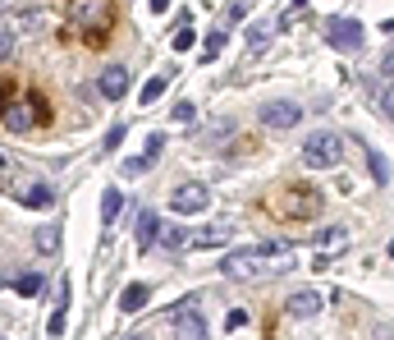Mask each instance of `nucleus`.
I'll return each instance as SVG.
<instances>
[{
  "label": "nucleus",
  "instance_id": "nucleus-1",
  "mask_svg": "<svg viewBox=\"0 0 394 340\" xmlns=\"http://www.w3.org/2000/svg\"><path fill=\"white\" fill-rule=\"evenodd\" d=\"M293 258H285V244H257V248H234L220 258V271L229 280H261L271 271H289Z\"/></svg>",
  "mask_w": 394,
  "mask_h": 340
},
{
  "label": "nucleus",
  "instance_id": "nucleus-2",
  "mask_svg": "<svg viewBox=\"0 0 394 340\" xmlns=\"http://www.w3.org/2000/svg\"><path fill=\"white\" fill-rule=\"evenodd\" d=\"M69 19L92 47H101L115 32V0H69Z\"/></svg>",
  "mask_w": 394,
  "mask_h": 340
},
{
  "label": "nucleus",
  "instance_id": "nucleus-3",
  "mask_svg": "<svg viewBox=\"0 0 394 340\" xmlns=\"http://www.w3.org/2000/svg\"><path fill=\"white\" fill-rule=\"evenodd\" d=\"M271 212H280L285 221H307L321 212V193L307 184H289L285 193H275L271 198Z\"/></svg>",
  "mask_w": 394,
  "mask_h": 340
},
{
  "label": "nucleus",
  "instance_id": "nucleus-4",
  "mask_svg": "<svg viewBox=\"0 0 394 340\" xmlns=\"http://www.w3.org/2000/svg\"><path fill=\"white\" fill-rule=\"evenodd\" d=\"M303 161H307V170H334L339 161H344V138H339V134H330V129H321V134H307V143H303Z\"/></svg>",
  "mask_w": 394,
  "mask_h": 340
},
{
  "label": "nucleus",
  "instance_id": "nucleus-5",
  "mask_svg": "<svg viewBox=\"0 0 394 340\" xmlns=\"http://www.w3.org/2000/svg\"><path fill=\"white\" fill-rule=\"evenodd\" d=\"M0 120H5V129H14V134H28V129H37L46 120V106H42V97H18L14 106L0 101Z\"/></svg>",
  "mask_w": 394,
  "mask_h": 340
},
{
  "label": "nucleus",
  "instance_id": "nucleus-6",
  "mask_svg": "<svg viewBox=\"0 0 394 340\" xmlns=\"http://www.w3.org/2000/svg\"><path fill=\"white\" fill-rule=\"evenodd\" d=\"M326 42L334 51H363V23L358 19H344V14H330L326 19Z\"/></svg>",
  "mask_w": 394,
  "mask_h": 340
},
{
  "label": "nucleus",
  "instance_id": "nucleus-7",
  "mask_svg": "<svg viewBox=\"0 0 394 340\" xmlns=\"http://www.w3.org/2000/svg\"><path fill=\"white\" fill-rule=\"evenodd\" d=\"M207 207H211V189L207 184H179L170 193V212H179V217H197Z\"/></svg>",
  "mask_w": 394,
  "mask_h": 340
},
{
  "label": "nucleus",
  "instance_id": "nucleus-8",
  "mask_svg": "<svg viewBox=\"0 0 394 340\" xmlns=\"http://www.w3.org/2000/svg\"><path fill=\"white\" fill-rule=\"evenodd\" d=\"M170 317H174V340H207V322H202L197 299H183Z\"/></svg>",
  "mask_w": 394,
  "mask_h": 340
},
{
  "label": "nucleus",
  "instance_id": "nucleus-9",
  "mask_svg": "<svg viewBox=\"0 0 394 340\" xmlns=\"http://www.w3.org/2000/svg\"><path fill=\"white\" fill-rule=\"evenodd\" d=\"M298 120H303V106H298V101H266V106H261V124H266V129H298Z\"/></svg>",
  "mask_w": 394,
  "mask_h": 340
},
{
  "label": "nucleus",
  "instance_id": "nucleus-10",
  "mask_svg": "<svg viewBox=\"0 0 394 340\" xmlns=\"http://www.w3.org/2000/svg\"><path fill=\"white\" fill-rule=\"evenodd\" d=\"M129 88H133V74H129L124 64H110L106 74L96 78V93L106 97V101H124V97H129Z\"/></svg>",
  "mask_w": 394,
  "mask_h": 340
},
{
  "label": "nucleus",
  "instance_id": "nucleus-11",
  "mask_svg": "<svg viewBox=\"0 0 394 340\" xmlns=\"http://www.w3.org/2000/svg\"><path fill=\"white\" fill-rule=\"evenodd\" d=\"M5 189H10V198H18L23 207H51V202H55L51 184H5Z\"/></svg>",
  "mask_w": 394,
  "mask_h": 340
},
{
  "label": "nucleus",
  "instance_id": "nucleus-12",
  "mask_svg": "<svg viewBox=\"0 0 394 340\" xmlns=\"http://www.w3.org/2000/svg\"><path fill=\"white\" fill-rule=\"evenodd\" d=\"M344 244H349V230H344V226H321V230L312 234V248H317V253H339Z\"/></svg>",
  "mask_w": 394,
  "mask_h": 340
},
{
  "label": "nucleus",
  "instance_id": "nucleus-13",
  "mask_svg": "<svg viewBox=\"0 0 394 340\" xmlns=\"http://www.w3.org/2000/svg\"><path fill=\"white\" fill-rule=\"evenodd\" d=\"M321 313V294L317 290H298L289 299V317H317Z\"/></svg>",
  "mask_w": 394,
  "mask_h": 340
},
{
  "label": "nucleus",
  "instance_id": "nucleus-14",
  "mask_svg": "<svg viewBox=\"0 0 394 340\" xmlns=\"http://www.w3.org/2000/svg\"><path fill=\"white\" fill-rule=\"evenodd\" d=\"M156 239H161V221H156V212H142L137 217V253H147Z\"/></svg>",
  "mask_w": 394,
  "mask_h": 340
},
{
  "label": "nucleus",
  "instance_id": "nucleus-15",
  "mask_svg": "<svg viewBox=\"0 0 394 340\" xmlns=\"http://www.w3.org/2000/svg\"><path fill=\"white\" fill-rule=\"evenodd\" d=\"M161 248H170V253L193 248V230H188V226H166V230H161Z\"/></svg>",
  "mask_w": 394,
  "mask_h": 340
},
{
  "label": "nucleus",
  "instance_id": "nucleus-16",
  "mask_svg": "<svg viewBox=\"0 0 394 340\" xmlns=\"http://www.w3.org/2000/svg\"><path fill=\"white\" fill-rule=\"evenodd\" d=\"M147 299H152V285H142V280H137V285H129V290L120 294V313H137Z\"/></svg>",
  "mask_w": 394,
  "mask_h": 340
},
{
  "label": "nucleus",
  "instance_id": "nucleus-17",
  "mask_svg": "<svg viewBox=\"0 0 394 340\" xmlns=\"http://www.w3.org/2000/svg\"><path fill=\"white\" fill-rule=\"evenodd\" d=\"M166 88H170V74H156V78H147V88H142V106H156Z\"/></svg>",
  "mask_w": 394,
  "mask_h": 340
},
{
  "label": "nucleus",
  "instance_id": "nucleus-18",
  "mask_svg": "<svg viewBox=\"0 0 394 340\" xmlns=\"http://www.w3.org/2000/svg\"><path fill=\"white\" fill-rule=\"evenodd\" d=\"M229 230L220 226V230H193V248H215V244H225Z\"/></svg>",
  "mask_w": 394,
  "mask_h": 340
},
{
  "label": "nucleus",
  "instance_id": "nucleus-19",
  "mask_svg": "<svg viewBox=\"0 0 394 340\" xmlns=\"http://www.w3.org/2000/svg\"><path fill=\"white\" fill-rule=\"evenodd\" d=\"M115 217H120V189H106V193H101V221L110 226Z\"/></svg>",
  "mask_w": 394,
  "mask_h": 340
},
{
  "label": "nucleus",
  "instance_id": "nucleus-20",
  "mask_svg": "<svg viewBox=\"0 0 394 340\" xmlns=\"http://www.w3.org/2000/svg\"><path fill=\"white\" fill-rule=\"evenodd\" d=\"M367 166H371V175H376V184H390V161L380 152H367Z\"/></svg>",
  "mask_w": 394,
  "mask_h": 340
},
{
  "label": "nucleus",
  "instance_id": "nucleus-21",
  "mask_svg": "<svg viewBox=\"0 0 394 340\" xmlns=\"http://www.w3.org/2000/svg\"><path fill=\"white\" fill-rule=\"evenodd\" d=\"M37 248H42V253H55V248H60V230H55V226H42V230H37Z\"/></svg>",
  "mask_w": 394,
  "mask_h": 340
},
{
  "label": "nucleus",
  "instance_id": "nucleus-22",
  "mask_svg": "<svg viewBox=\"0 0 394 340\" xmlns=\"http://www.w3.org/2000/svg\"><path fill=\"white\" fill-rule=\"evenodd\" d=\"M220 51H225V32L215 28L211 37H207V47H202V60H215V56H220Z\"/></svg>",
  "mask_w": 394,
  "mask_h": 340
},
{
  "label": "nucleus",
  "instance_id": "nucleus-23",
  "mask_svg": "<svg viewBox=\"0 0 394 340\" xmlns=\"http://www.w3.org/2000/svg\"><path fill=\"white\" fill-rule=\"evenodd\" d=\"M14 290L18 294H37V290H42V276H37V271H23V276L14 280Z\"/></svg>",
  "mask_w": 394,
  "mask_h": 340
},
{
  "label": "nucleus",
  "instance_id": "nucleus-24",
  "mask_svg": "<svg viewBox=\"0 0 394 340\" xmlns=\"http://www.w3.org/2000/svg\"><path fill=\"white\" fill-rule=\"evenodd\" d=\"M376 101H380V110H385V115H390V120H394V78H390V83H380Z\"/></svg>",
  "mask_w": 394,
  "mask_h": 340
},
{
  "label": "nucleus",
  "instance_id": "nucleus-25",
  "mask_svg": "<svg viewBox=\"0 0 394 340\" xmlns=\"http://www.w3.org/2000/svg\"><path fill=\"white\" fill-rule=\"evenodd\" d=\"M266 37H271V28H266V23H257V28L248 32V51H252V56H257V51L266 47Z\"/></svg>",
  "mask_w": 394,
  "mask_h": 340
},
{
  "label": "nucleus",
  "instance_id": "nucleus-26",
  "mask_svg": "<svg viewBox=\"0 0 394 340\" xmlns=\"http://www.w3.org/2000/svg\"><path fill=\"white\" fill-rule=\"evenodd\" d=\"M142 170H152V156L142 152V156H129L124 161V175H142Z\"/></svg>",
  "mask_w": 394,
  "mask_h": 340
},
{
  "label": "nucleus",
  "instance_id": "nucleus-27",
  "mask_svg": "<svg viewBox=\"0 0 394 340\" xmlns=\"http://www.w3.org/2000/svg\"><path fill=\"white\" fill-rule=\"evenodd\" d=\"M193 42H197L193 28H179V32H174V51H193Z\"/></svg>",
  "mask_w": 394,
  "mask_h": 340
},
{
  "label": "nucleus",
  "instance_id": "nucleus-28",
  "mask_svg": "<svg viewBox=\"0 0 394 340\" xmlns=\"http://www.w3.org/2000/svg\"><path fill=\"white\" fill-rule=\"evenodd\" d=\"M14 56V32H0V64Z\"/></svg>",
  "mask_w": 394,
  "mask_h": 340
},
{
  "label": "nucleus",
  "instance_id": "nucleus-29",
  "mask_svg": "<svg viewBox=\"0 0 394 340\" xmlns=\"http://www.w3.org/2000/svg\"><path fill=\"white\" fill-rule=\"evenodd\" d=\"M225 326H229V331H239V326H248V313H243V308H229Z\"/></svg>",
  "mask_w": 394,
  "mask_h": 340
},
{
  "label": "nucleus",
  "instance_id": "nucleus-30",
  "mask_svg": "<svg viewBox=\"0 0 394 340\" xmlns=\"http://www.w3.org/2000/svg\"><path fill=\"white\" fill-rule=\"evenodd\" d=\"M120 143H124V124H115V129H110V134H106V152H115Z\"/></svg>",
  "mask_w": 394,
  "mask_h": 340
},
{
  "label": "nucleus",
  "instance_id": "nucleus-31",
  "mask_svg": "<svg viewBox=\"0 0 394 340\" xmlns=\"http://www.w3.org/2000/svg\"><path fill=\"white\" fill-rule=\"evenodd\" d=\"M161 147H166V134H152V138H147V156L156 161V156H161Z\"/></svg>",
  "mask_w": 394,
  "mask_h": 340
},
{
  "label": "nucleus",
  "instance_id": "nucleus-32",
  "mask_svg": "<svg viewBox=\"0 0 394 340\" xmlns=\"http://www.w3.org/2000/svg\"><path fill=\"white\" fill-rule=\"evenodd\" d=\"M174 120L188 124V120H193V106H188V101H179V106H174Z\"/></svg>",
  "mask_w": 394,
  "mask_h": 340
},
{
  "label": "nucleus",
  "instance_id": "nucleus-33",
  "mask_svg": "<svg viewBox=\"0 0 394 340\" xmlns=\"http://www.w3.org/2000/svg\"><path fill=\"white\" fill-rule=\"evenodd\" d=\"M147 5H152L156 14H166V10H170V0H147Z\"/></svg>",
  "mask_w": 394,
  "mask_h": 340
},
{
  "label": "nucleus",
  "instance_id": "nucleus-34",
  "mask_svg": "<svg viewBox=\"0 0 394 340\" xmlns=\"http://www.w3.org/2000/svg\"><path fill=\"white\" fill-rule=\"evenodd\" d=\"M289 5H293V10H307V5H312V0H289Z\"/></svg>",
  "mask_w": 394,
  "mask_h": 340
},
{
  "label": "nucleus",
  "instance_id": "nucleus-35",
  "mask_svg": "<svg viewBox=\"0 0 394 340\" xmlns=\"http://www.w3.org/2000/svg\"><path fill=\"white\" fill-rule=\"evenodd\" d=\"M385 69H390V74H394V56H385Z\"/></svg>",
  "mask_w": 394,
  "mask_h": 340
},
{
  "label": "nucleus",
  "instance_id": "nucleus-36",
  "mask_svg": "<svg viewBox=\"0 0 394 340\" xmlns=\"http://www.w3.org/2000/svg\"><path fill=\"white\" fill-rule=\"evenodd\" d=\"M10 5H14V0H0V14H5V10H10Z\"/></svg>",
  "mask_w": 394,
  "mask_h": 340
},
{
  "label": "nucleus",
  "instance_id": "nucleus-37",
  "mask_svg": "<svg viewBox=\"0 0 394 340\" xmlns=\"http://www.w3.org/2000/svg\"><path fill=\"white\" fill-rule=\"evenodd\" d=\"M129 340H147V336H142V331H137V336H129Z\"/></svg>",
  "mask_w": 394,
  "mask_h": 340
},
{
  "label": "nucleus",
  "instance_id": "nucleus-38",
  "mask_svg": "<svg viewBox=\"0 0 394 340\" xmlns=\"http://www.w3.org/2000/svg\"><path fill=\"white\" fill-rule=\"evenodd\" d=\"M390 258H394V239H390Z\"/></svg>",
  "mask_w": 394,
  "mask_h": 340
},
{
  "label": "nucleus",
  "instance_id": "nucleus-39",
  "mask_svg": "<svg viewBox=\"0 0 394 340\" xmlns=\"http://www.w3.org/2000/svg\"><path fill=\"white\" fill-rule=\"evenodd\" d=\"M0 166H5V156H0Z\"/></svg>",
  "mask_w": 394,
  "mask_h": 340
}]
</instances>
